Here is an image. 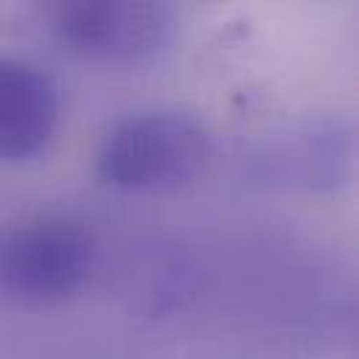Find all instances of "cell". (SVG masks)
<instances>
[{
    "label": "cell",
    "instance_id": "3957f363",
    "mask_svg": "<svg viewBox=\"0 0 359 359\" xmlns=\"http://www.w3.org/2000/svg\"><path fill=\"white\" fill-rule=\"evenodd\" d=\"M48 34L70 53L104 65H146L171 50L180 14L149 0H67L42 6Z\"/></svg>",
    "mask_w": 359,
    "mask_h": 359
},
{
    "label": "cell",
    "instance_id": "277c9868",
    "mask_svg": "<svg viewBox=\"0 0 359 359\" xmlns=\"http://www.w3.org/2000/svg\"><path fill=\"white\" fill-rule=\"evenodd\" d=\"M59 112V90L45 70L0 56V163H22L45 151Z\"/></svg>",
    "mask_w": 359,
    "mask_h": 359
},
{
    "label": "cell",
    "instance_id": "5b68a950",
    "mask_svg": "<svg viewBox=\"0 0 359 359\" xmlns=\"http://www.w3.org/2000/svg\"><path fill=\"white\" fill-rule=\"evenodd\" d=\"M351 129L339 121H309L275 140L266 151L272 171L303 188H334L351 171L353 140Z\"/></svg>",
    "mask_w": 359,
    "mask_h": 359
},
{
    "label": "cell",
    "instance_id": "7a4b0ae2",
    "mask_svg": "<svg viewBox=\"0 0 359 359\" xmlns=\"http://www.w3.org/2000/svg\"><path fill=\"white\" fill-rule=\"evenodd\" d=\"M95 261L90 230L65 213H22L0 224V294L50 306L73 297Z\"/></svg>",
    "mask_w": 359,
    "mask_h": 359
},
{
    "label": "cell",
    "instance_id": "6da1fadb",
    "mask_svg": "<svg viewBox=\"0 0 359 359\" xmlns=\"http://www.w3.org/2000/svg\"><path fill=\"white\" fill-rule=\"evenodd\" d=\"M210 160V135L182 109H140L115 121L95 154L98 180L121 194H168Z\"/></svg>",
    "mask_w": 359,
    "mask_h": 359
}]
</instances>
